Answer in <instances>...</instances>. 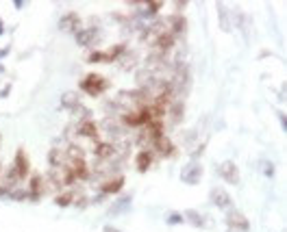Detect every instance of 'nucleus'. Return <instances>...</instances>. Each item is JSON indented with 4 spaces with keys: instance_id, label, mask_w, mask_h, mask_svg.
<instances>
[{
    "instance_id": "f257e3e1",
    "label": "nucleus",
    "mask_w": 287,
    "mask_h": 232,
    "mask_svg": "<svg viewBox=\"0 0 287 232\" xmlns=\"http://www.w3.org/2000/svg\"><path fill=\"white\" fill-rule=\"evenodd\" d=\"M87 176H90V169H87L83 156L70 158L68 165H65V178H63V183L65 185H72V183H76V180H85Z\"/></svg>"
},
{
    "instance_id": "f03ea898",
    "label": "nucleus",
    "mask_w": 287,
    "mask_h": 232,
    "mask_svg": "<svg viewBox=\"0 0 287 232\" xmlns=\"http://www.w3.org/2000/svg\"><path fill=\"white\" fill-rule=\"evenodd\" d=\"M80 89H83L87 96H100V93H105L109 89V81L105 76L100 74H87L83 81H80Z\"/></svg>"
},
{
    "instance_id": "7ed1b4c3",
    "label": "nucleus",
    "mask_w": 287,
    "mask_h": 232,
    "mask_svg": "<svg viewBox=\"0 0 287 232\" xmlns=\"http://www.w3.org/2000/svg\"><path fill=\"white\" fill-rule=\"evenodd\" d=\"M122 122L127 126H133V128H139V126H148L152 122V113L148 106H139L135 111H127L122 115Z\"/></svg>"
},
{
    "instance_id": "20e7f679",
    "label": "nucleus",
    "mask_w": 287,
    "mask_h": 232,
    "mask_svg": "<svg viewBox=\"0 0 287 232\" xmlns=\"http://www.w3.org/2000/svg\"><path fill=\"white\" fill-rule=\"evenodd\" d=\"M200 178H202V165L198 161H189L181 169V183H185V185H198Z\"/></svg>"
},
{
    "instance_id": "39448f33",
    "label": "nucleus",
    "mask_w": 287,
    "mask_h": 232,
    "mask_svg": "<svg viewBox=\"0 0 287 232\" xmlns=\"http://www.w3.org/2000/svg\"><path fill=\"white\" fill-rule=\"evenodd\" d=\"M11 167H13V171H16V176H18L20 183H22V180H24V178L28 176V169H31V163H28V156H26L24 148H20V150L16 152V158H13Z\"/></svg>"
},
{
    "instance_id": "423d86ee",
    "label": "nucleus",
    "mask_w": 287,
    "mask_h": 232,
    "mask_svg": "<svg viewBox=\"0 0 287 232\" xmlns=\"http://www.w3.org/2000/svg\"><path fill=\"white\" fill-rule=\"evenodd\" d=\"M226 223H229V228L233 232H248L250 230V221L246 219V215L235 211V208L229 211V215H226Z\"/></svg>"
},
{
    "instance_id": "0eeeda50",
    "label": "nucleus",
    "mask_w": 287,
    "mask_h": 232,
    "mask_svg": "<svg viewBox=\"0 0 287 232\" xmlns=\"http://www.w3.org/2000/svg\"><path fill=\"white\" fill-rule=\"evenodd\" d=\"M218 173H220V176H222L229 185H239V169H237V165H235L233 161H224V163H220Z\"/></svg>"
},
{
    "instance_id": "6e6552de",
    "label": "nucleus",
    "mask_w": 287,
    "mask_h": 232,
    "mask_svg": "<svg viewBox=\"0 0 287 232\" xmlns=\"http://www.w3.org/2000/svg\"><path fill=\"white\" fill-rule=\"evenodd\" d=\"M152 148H154V152H159L161 156H172V152H174V143L170 141V137L159 135L157 139L152 141Z\"/></svg>"
},
{
    "instance_id": "1a4fd4ad",
    "label": "nucleus",
    "mask_w": 287,
    "mask_h": 232,
    "mask_svg": "<svg viewBox=\"0 0 287 232\" xmlns=\"http://www.w3.org/2000/svg\"><path fill=\"white\" fill-rule=\"evenodd\" d=\"M211 202H213V204H216L218 208H231V206H233L231 195L226 193L224 189H220V187H216V189L211 191Z\"/></svg>"
},
{
    "instance_id": "9d476101",
    "label": "nucleus",
    "mask_w": 287,
    "mask_h": 232,
    "mask_svg": "<svg viewBox=\"0 0 287 232\" xmlns=\"http://www.w3.org/2000/svg\"><path fill=\"white\" fill-rule=\"evenodd\" d=\"M122 187H124V176H115V178L105 180V183L100 185V193H105V195H115V193L122 191Z\"/></svg>"
},
{
    "instance_id": "9b49d317",
    "label": "nucleus",
    "mask_w": 287,
    "mask_h": 232,
    "mask_svg": "<svg viewBox=\"0 0 287 232\" xmlns=\"http://www.w3.org/2000/svg\"><path fill=\"white\" fill-rule=\"evenodd\" d=\"M76 133L80 137H87V139H96V135H98V126L94 124V120H83L76 126Z\"/></svg>"
},
{
    "instance_id": "f8f14e48",
    "label": "nucleus",
    "mask_w": 287,
    "mask_h": 232,
    "mask_svg": "<svg viewBox=\"0 0 287 232\" xmlns=\"http://www.w3.org/2000/svg\"><path fill=\"white\" fill-rule=\"evenodd\" d=\"M150 165H152V150L150 148H144L137 154V158H135V167H137V171H146Z\"/></svg>"
},
{
    "instance_id": "ddd939ff",
    "label": "nucleus",
    "mask_w": 287,
    "mask_h": 232,
    "mask_svg": "<svg viewBox=\"0 0 287 232\" xmlns=\"http://www.w3.org/2000/svg\"><path fill=\"white\" fill-rule=\"evenodd\" d=\"M44 178L42 176H33L31 178V187H28V200H33V202H37L42 198V193H44Z\"/></svg>"
},
{
    "instance_id": "4468645a",
    "label": "nucleus",
    "mask_w": 287,
    "mask_h": 232,
    "mask_svg": "<svg viewBox=\"0 0 287 232\" xmlns=\"http://www.w3.org/2000/svg\"><path fill=\"white\" fill-rule=\"evenodd\" d=\"M98 37V33H96V28H83V31H76V43L80 46H92L94 39Z\"/></svg>"
},
{
    "instance_id": "2eb2a0df",
    "label": "nucleus",
    "mask_w": 287,
    "mask_h": 232,
    "mask_svg": "<svg viewBox=\"0 0 287 232\" xmlns=\"http://www.w3.org/2000/svg\"><path fill=\"white\" fill-rule=\"evenodd\" d=\"M76 26H78V16L76 13H65V16L59 20V28H63V31H70V33H76Z\"/></svg>"
},
{
    "instance_id": "dca6fc26",
    "label": "nucleus",
    "mask_w": 287,
    "mask_h": 232,
    "mask_svg": "<svg viewBox=\"0 0 287 232\" xmlns=\"http://www.w3.org/2000/svg\"><path fill=\"white\" fill-rule=\"evenodd\" d=\"M61 106L63 108H70V111H76V108L80 106L76 91H65L63 96H61Z\"/></svg>"
},
{
    "instance_id": "f3484780",
    "label": "nucleus",
    "mask_w": 287,
    "mask_h": 232,
    "mask_svg": "<svg viewBox=\"0 0 287 232\" xmlns=\"http://www.w3.org/2000/svg\"><path fill=\"white\" fill-rule=\"evenodd\" d=\"M113 152H115V148L111 143H96V148H94V154L98 158H111Z\"/></svg>"
},
{
    "instance_id": "a211bd4d",
    "label": "nucleus",
    "mask_w": 287,
    "mask_h": 232,
    "mask_svg": "<svg viewBox=\"0 0 287 232\" xmlns=\"http://www.w3.org/2000/svg\"><path fill=\"white\" fill-rule=\"evenodd\" d=\"M218 11H220V28H222V31H231V22H229V11H226V5L220 3Z\"/></svg>"
},
{
    "instance_id": "6ab92c4d",
    "label": "nucleus",
    "mask_w": 287,
    "mask_h": 232,
    "mask_svg": "<svg viewBox=\"0 0 287 232\" xmlns=\"http://www.w3.org/2000/svg\"><path fill=\"white\" fill-rule=\"evenodd\" d=\"M183 219H189V223H194V226H198V228H202V226H204L202 215H200V213H196V211H191V208L183 213Z\"/></svg>"
},
{
    "instance_id": "aec40b11",
    "label": "nucleus",
    "mask_w": 287,
    "mask_h": 232,
    "mask_svg": "<svg viewBox=\"0 0 287 232\" xmlns=\"http://www.w3.org/2000/svg\"><path fill=\"white\" fill-rule=\"evenodd\" d=\"M55 202H57V206H70L72 202H74V191H65V193H59L57 198H55Z\"/></svg>"
},
{
    "instance_id": "412c9836",
    "label": "nucleus",
    "mask_w": 287,
    "mask_h": 232,
    "mask_svg": "<svg viewBox=\"0 0 287 232\" xmlns=\"http://www.w3.org/2000/svg\"><path fill=\"white\" fill-rule=\"evenodd\" d=\"M87 63H109V56H107V52H100V50H94V52H87Z\"/></svg>"
},
{
    "instance_id": "4be33fe9",
    "label": "nucleus",
    "mask_w": 287,
    "mask_h": 232,
    "mask_svg": "<svg viewBox=\"0 0 287 232\" xmlns=\"http://www.w3.org/2000/svg\"><path fill=\"white\" fill-rule=\"evenodd\" d=\"M48 161H50V165H53V167H59V165L63 163V152L57 150V148H53V150H50V154H48Z\"/></svg>"
},
{
    "instance_id": "5701e85b",
    "label": "nucleus",
    "mask_w": 287,
    "mask_h": 232,
    "mask_svg": "<svg viewBox=\"0 0 287 232\" xmlns=\"http://www.w3.org/2000/svg\"><path fill=\"white\" fill-rule=\"evenodd\" d=\"M185 219H183V213H172L170 217H168V223L170 226H176V223H183Z\"/></svg>"
},
{
    "instance_id": "b1692460",
    "label": "nucleus",
    "mask_w": 287,
    "mask_h": 232,
    "mask_svg": "<svg viewBox=\"0 0 287 232\" xmlns=\"http://www.w3.org/2000/svg\"><path fill=\"white\" fill-rule=\"evenodd\" d=\"M263 173H266V176H272V173H274V165H272V163H263Z\"/></svg>"
},
{
    "instance_id": "393cba45",
    "label": "nucleus",
    "mask_w": 287,
    "mask_h": 232,
    "mask_svg": "<svg viewBox=\"0 0 287 232\" xmlns=\"http://www.w3.org/2000/svg\"><path fill=\"white\" fill-rule=\"evenodd\" d=\"M5 54H9V48H3V50H0V56H5Z\"/></svg>"
},
{
    "instance_id": "a878e982",
    "label": "nucleus",
    "mask_w": 287,
    "mask_h": 232,
    "mask_svg": "<svg viewBox=\"0 0 287 232\" xmlns=\"http://www.w3.org/2000/svg\"><path fill=\"white\" fill-rule=\"evenodd\" d=\"M105 232H117V230H115V228H111V226H107V228H105Z\"/></svg>"
},
{
    "instance_id": "bb28decb",
    "label": "nucleus",
    "mask_w": 287,
    "mask_h": 232,
    "mask_svg": "<svg viewBox=\"0 0 287 232\" xmlns=\"http://www.w3.org/2000/svg\"><path fill=\"white\" fill-rule=\"evenodd\" d=\"M5 33V28H3V20H0V35H3Z\"/></svg>"
},
{
    "instance_id": "cd10ccee",
    "label": "nucleus",
    "mask_w": 287,
    "mask_h": 232,
    "mask_svg": "<svg viewBox=\"0 0 287 232\" xmlns=\"http://www.w3.org/2000/svg\"><path fill=\"white\" fill-rule=\"evenodd\" d=\"M0 72H3V65H0Z\"/></svg>"
},
{
    "instance_id": "c85d7f7f",
    "label": "nucleus",
    "mask_w": 287,
    "mask_h": 232,
    "mask_svg": "<svg viewBox=\"0 0 287 232\" xmlns=\"http://www.w3.org/2000/svg\"><path fill=\"white\" fill-rule=\"evenodd\" d=\"M0 141H3V135H0Z\"/></svg>"
}]
</instances>
